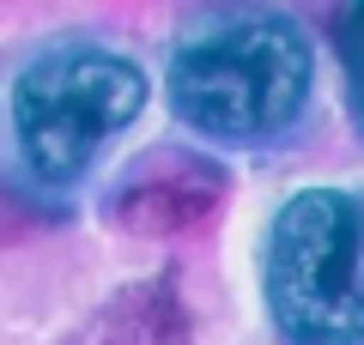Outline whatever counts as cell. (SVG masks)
Segmentation results:
<instances>
[{"label":"cell","instance_id":"1","mask_svg":"<svg viewBox=\"0 0 364 345\" xmlns=\"http://www.w3.org/2000/svg\"><path fill=\"white\" fill-rule=\"evenodd\" d=\"M267 303L298 345H364V200L310 188L267 236Z\"/></svg>","mask_w":364,"mask_h":345},{"label":"cell","instance_id":"2","mask_svg":"<svg viewBox=\"0 0 364 345\" xmlns=\"http://www.w3.org/2000/svg\"><path fill=\"white\" fill-rule=\"evenodd\" d=\"M310 97V49L286 18H243L170 61V103L219 140L279 133Z\"/></svg>","mask_w":364,"mask_h":345},{"label":"cell","instance_id":"5","mask_svg":"<svg viewBox=\"0 0 364 345\" xmlns=\"http://www.w3.org/2000/svg\"><path fill=\"white\" fill-rule=\"evenodd\" d=\"M340 55H346L352 79H358V103H364V6L340 18Z\"/></svg>","mask_w":364,"mask_h":345},{"label":"cell","instance_id":"3","mask_svg":"<svg viewBox=\"0 0 364 345\" xmlns=\"http://www.w3.org/2000/svg\"><path fill=\"white\" fill-rule=\"evenodd\" d=\"M146 103V73L109 49H61L13 85V128L31 170L73 182L91 152L128 128Z\"/></svg>","mask_w":364,"mask_h":345},{"label":"cell","instance_id":"4","mask_svg":"<svg viewBox=\"0 0 364 345\" xmlns=\"http://www.w3.org/2000/svg\"><path fill=\"white\" fill-rule=\"evenodd\" d=\"M219 194H225V170L219 164L164 146V152L140 158V164L128 170V182L116 188L109 212H116V224L140 230V236H158V230H188L195 218H207L213 206H219Z\"/></svg>","mask_w":364,"mask_h":345}]
</instances>
